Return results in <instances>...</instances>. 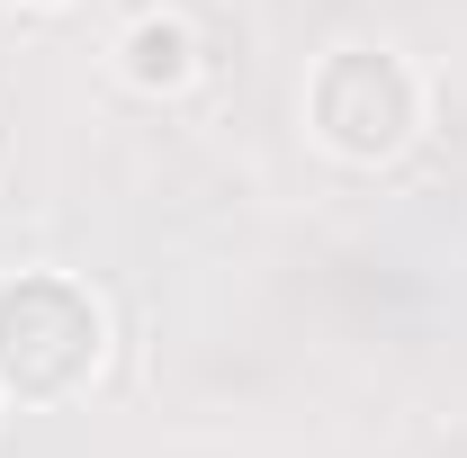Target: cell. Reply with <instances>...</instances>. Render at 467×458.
I'll return each instance as SVG.
<instances>
[{
  "label": "cell",
  "mask_w": 467,
  "mask_h": 458,
  "mask_svg": "<svg viewBox=\"0 0 467 458\" xmlns=\"http://www.w3.org/2000/svg\"><path fill=\"white\" fill-rule=\"evenodd\" d=\"M126 72H135L144 90H171L180 72H189V27H171V18H144V27L126 36Z\"/></svg>",
  "instance_id": "cell-3"
},
{
  "label": "cell",
  "mask_w": 467,
  "mask_h": 458,
  "mask_svg": "<svg viewBox=\"0 0 467 458\" xmlns=\"http://www.w3.org/2000/svg\"><path fill=\"white\" fill-rule=\"evenodd\" d=\"M315 126H324V144L350 153V162H387L413 135V72L396 55H368V46L333 55L315 72Z\"/></svg>",
  "instance_id": "cell-2"
},
{
  "label": "cell",
  "mask_w": 467,
  "mask_h": 458,
  "mask_svg": "<svg viewBox=\"0 0 467 458\" xmlns=\"http://www.w3.org/2000/svg\"><path fill=\"white\" fill-rule=\"evenodd\" d=\"M99 359V315L63 279H9L0 287V387L18 396H63Z\"/></svg>",
  "instance_id": "cell-1"
}]
</instances>
